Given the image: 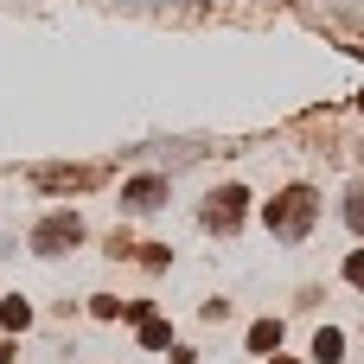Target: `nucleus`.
Listing matches in <instances>:
<instances>
[{"instance_id":"obj_1","label":"nucleus","mask_w":364,"mask_h":364,"mask_svg":"<svg viewBox=\"0 0 364 364\" xmlns=\"http://www.w3.org/2000/svg\"><path fill=\"white\" fill-rule=\"evenodd\" d=\"M314 211H320V198H314L307 186H294V192H282L262 218H269V230H275L282 243H301V237H307V224H314Z\"/></svg>"},{"instance_id":"obj_2","label":"nucleus","mask_w":364,"mask_h":364,"mask_svg":"<svg viewBox=\"0 0 364 364\" xmlns=\"http://www.w3.org/2000/svg\"><path fill=\"white\" fill-rule=\"evenodd\" d=\"M77 237H83V224H77L70 211H58V218H45V224L32 230V250H45V256H51V250H64V243H77Z\"/></svg>"},{"instance_id":"obj_3","label":"nucleus","mask_w":364,"mask_h":364,"mask_svg":"<svg viewBox=\"0 0 364 364\" xmlns=\"http://www.w3.org/2000/svg\"><path fill=\"white\" fill-rule=\"evenodd\" d=\"M243 198H250V192H237V186L211 192V211H205V224H211V230H237V218H243Z\"/></svg>"},{"instance_id":"obj_4","label":"nucleus","mask_w":364,"mask_h":364,"mask_svg":"<svg viewBox=\"0 0 364 364\" xmlns=\"http://www.w3.org/2000/svg\"><path fill=\"white\" fill-rule=\"evenodd\" d=\"M122 198H128V211H154V205L166 198V179H134Z\"/></svg>"},{"instance_id":"obj_5","label":"nucleus","mask_w":364,"mask_h":364,"mask_svg":"<svg viewBox=\"0 0 364 364\" xmlns=\"http://www.w3.org/2000/svg\"><path fill=\"white\" fill-rule=\"evenodd\" d=\"M275 346H282V326H275V320H262V326H250V352H262V358H275Z\"/></svg>"},{"instance_id":"obj_6","label":"nucleus","mask_w":364,"mask_h":364,"mask_svg":"<svg viewBox=\"0 0 364 364\" xmlns=\"http://www.w3.org/2000/svg\"><path fill=\"white\" fill-rule=\"evenodd\" d=\"M339 352H346V339H339V333L326 326V333L314 339V358H320V364H333V358H339Z\"/></svg>"},{"instance_id":"obj_7","label":"nucleus","mask_w":364,"mask_h":364,"mask_svg":"<svg viewBox=\"0 0 364 364\" xmlns=\"http://www.w3.org/2000/svg\"><path fill=\"white\" fill-rule=\"evenodd\" d=\"M346 224H352V230H358V237H364V186H358V192H352V198H346Z\"/></svg>"},{"instance_id":"obj_8","label":"nucleus","mask_w":364,"mask_h":364,"mask_svg":"<svg viewBox=\"0 0 364 364\" xmlns=\"http://www.w3.org/2000/svg\"><path fill=\"white\" fill-rule=\"evenodd\" d=\"M45 186H90V173H64V166H51V173H38Z\"/></svg>"},{"instance_id":"obj_9","label":"nucleus","mask_w":364,"mask_h":364,"mask_svg":"<svg viewBox=\"0 0 364 364\" xmlns=\"http://www.w3.org/2000/svg\"><path fill=\"white\" fill-rule=\"evenodd\" d=\"M141 339H147V346H173V326H160V320H147V326H141Z\"/></svg>"},{"instance_id":"obj_10","label":"nucleus","mask_w":364,"mask_h":364,"mask_svg":"<svg viewBox=\"0 0 364 364\" xmlns=\"http://www.w3.org/2000/svg\"><path fill=\"white\" fill-rule=\"evenodd\" d=\"M346 275H352V282H358V288H364V250H358V256H352V269H346Z\"/></svg>"},{"instance_id":"obj_11","label":"nucleus","mask_w":364,"mask_h":364,"mask_svg":"<svg viewBox=\"0 0 364 364\" xmlns=\"http://www.w3.org/2000/svg\"><path fill=\"white\" fill-rule=\"evenodd\" d=\"M275 364H294V358H275Z\"/></svg>"}]
</instances>
